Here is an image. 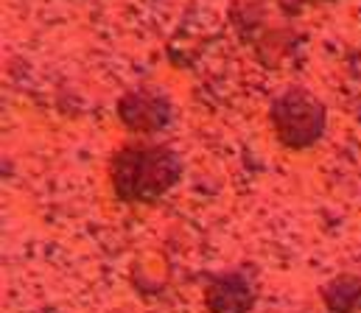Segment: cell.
Here are the masks:
<instances>
[{
	"mask_svg": "<svg viewBox=\"0 0 361 313\" xmlns=\"http://www.w3.org/2000/svg\"><path fill=\"white\" fill-rule=\"evenodd\" d=\"M180 177V160L160 146L123 148L115 157V193L126 202H149L166 193Z\"/></svg>",
	"mask_w": 361,
	"mask_h": 313,
	"instance_id": "obj_1",
	"label": "cell"
},
{
	"mask_svg": "<svg viewBox=\"0 0 361 313\" xmlns=\"http://www.w3.org/2000/svg\"><path fill=\"white\" fill-rule=\"evenodd\" d=\"M207 308L213 313H247L252 308V288L241 274L213 277L207 288Z\"/></svg>",
	"mask_w": 361,
	"mask_h": 313,
	"instance_id": "obj_2",
	"label": "cell"
}]
</instances>
